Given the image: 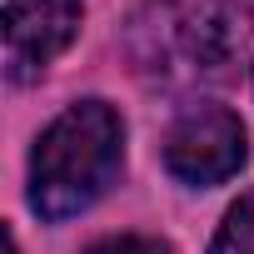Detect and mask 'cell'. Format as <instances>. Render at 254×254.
<instances>
[{
	"instance_id": "8992f818",
	"label": "cell",
	"mask_w": 254,
	"mask_h": 254,
	"mask_svg": "<svg viewBox=\"0 0 254 254\" xmlns=\"http://www.w3.org/2000/svg\"><path fill=\"white\" fill-rule=\"evenodd\" d=\"M10 254H20V249H15V234H10Z\"/></svg>"
},
{
	"instance_id": "7a4b0ae2",
	"label": "cell",
	"mask_w": 254,
	"mask_h": 254,
	"mask_svg": "<svg viewBox=\"0 0 254 254\" xmlns=\"http://www.w3.org/2000/svg\"><path fill=\"white\" fill-rule=\"evenodd\" d=\"M165 165L185 185H219L244 165V125L224 105H194L175 120L165 140Z\"/></svg>"
},
{
	"instance_id": "5b68a950",
	"label": "cell",
	"mask_w": 254,
	"mask_h": 254,
	"mask_svg": "<svg viewBox=\"0 0 254 254\" xmlns=\"http://www.w3.org/2000/svg\"><path fill=\"white\" fill-rule=\"evenodd\" d=\"M85 254H175V249L160 244V239H145V234H115V239L90 244Z\"/></svg>"
},
{
	"instance_id": "52a82bcc",
	"label": "cell",
	"mask_w": 254,
	"mask_h": 254,
	"mask_svg": "<svg viewBox=\"0 0 254 254\" xmlns=\"http://www.w3.org/2000/svg\"><path fill=\"white\" fill-rule=\"evenodd\" d=\"M249 75H254V70H249Z\"/></svg>"
},
{
	"instance_id": "277c9868",
	"label": "cell",
	"mask_w": 254,
	"mask_h": 254,
	"mask_svg": "<svg viewBox=\"0 0 254 254\" xmlns=\"http://www.w3.org/2000/svg\"><path fill=\"white\" fill-rule=\"evenodd\" d=\"M209 254H254V190L224 214V224H219Z\"/></svg>"
},
{
	"instance_id": "3957f363",
	"label": "cell",
	"mask_w": 254,
	"mask_h": 254,
	"mask_svg": "<svg viewBox=\"0 0 254 254\" xmlns=\"http://www.w3.org/2000/svg\"><path fill=\"white\" fill-rule=\"evenodd\" d=\"M80 30V0H10L5 5V75L15 85L40 80V70L70 50Z\"/></svg>"
},
{
	"instance_id": "6da1fadb",
	"label": "cell",
	"mask_w": 254,
	"mask_h": 254,
	"mask_svg": "<svg viewBox=\"0 0 254 254\" xmlns=\"http://www.w3.org/2000/svg\"><path fill=\"white\" fill-rule=\"evenodd\" d=\"M125 160V125L105 100L70 105L30 155V204L40 219H70L90 209L120 175Z\"/></svg>"
}]
</instances>
